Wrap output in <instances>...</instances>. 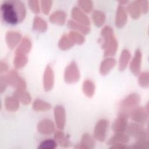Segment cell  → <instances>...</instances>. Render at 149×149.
I'll return each instance as SVG.
<instances>
[{
	"mask_svg": "<svg viewBox=\"0 0 149 149\" xmlns=\"http://www.w3.org/2000/svg\"><path fill=\"white\" fill-rule=\"evenodd\" d=\"M1 13L3 20L9 24L15 25L22 22L26 15L24 3L19 0H6L1 5Z\"/></svg>",
	"mask_w": 149,
	"mask_h": 149,
	"instance_id": "1",
	"label": "cell"
},
{
	"mask_svg": "<svg viewBox=\"0 0 149 149\" xmlns=\"http://www.w3.org/2000/svg\"><path fill=\"white\" fill-rule=\"evenodd\" d=\"M101 37L102 39L101 47L104 51V56L108 58L114 55L117 51L118 44L112 27L105 26L101 31Z\"/></svg>",
	"mask_w": 149,
	"mask_h": 149,
	"instance_id": "2",
	"label": "cell"
},
{
	"mask_svg": "<svg viewBox=\"0 0 149 149\" xmlns=\"http://www.w3.org/2000/svg\"><path fill=\"white\" fill-rule=\"evenodd\" d=\"M140 96L136 93H132L123 99L119 104V112L129 116L130 112L134 109L140 102Z\"/></svg>",
	"mask_w": 149,
	"mask_h": 149,
	"instance_id": "3",
	"label": "cell"
},
{
	"mask_svg": "<svg viewBox=\"0 0 149 149\" xmlns=\"http://www.w3.org/2000/svg\"><path fill=\"white\" fill-rule=\"evenodd\" d=\"M125 131L129 136L133 137L136 140L148 139L147 130L140 123H130L127 125Z\"/></svg>",
	"mask_w": 149,
	"mask_h": 149,
	"instance_id": "4",
	"label": "cell"
},
{
	"mask_svg": "<svg viewBox=\"0 0 149 149\" xmlns=\"http://www.w3.org/2000/svg\"><path fill=\"white\" fill-rule=\"evenodd\" d=\"M8 85L15 87L17 90H26V83L16 70H11L5 75Z\"/></svg>",
	"mask_w": 149,
	"mask_h": 149,
	"instance_id": "5",
	"label": "cell"
},
{
	"mask_svg": "<svg viewBox=\"0 0 149 149\" xmlns=\"http://www.w3.org/2000/svg\"><path fill=\"white\" fill-rule=\"evenodd\" d=\"M80 79V72L76 63L71 62L64 71V80L67 83H74Z\"/></svg>",
	"mask_w": 149,
	"mask_h": 149,
	"instance_id": "6",
	"label": "cell"
},
{
	"mask_svg": "<svg viewBox=\"0 0 149 149\" xmlns=\"http://www.w3.org/2000/svg\"><path fill=\"white\" fill-rule=\"evenodd\" d=\"M109 125V122L106 119H101L97 122L94 129V137L95 140L100 142L105 140Z\"/></svg>",
	"mask_w": 149,
	"mask_h": 149,
	"instance_id": "7",
	"label": "cell"
},
{
	"mask_svg": "<svg viewBox=\"0 0 149 149\" xmlns=\"http://www.w3.org/2000/svg\"><path fill=\"white\" fill-rule=\"evenodd\" d=\"M129 115L136 123L144 124L148 119V108L136 107L130 112Z\"/></svg>",
	"mask_w": 149,
	"mask_h": 149,
	"instance_id": "8",
	"label": "cell"
},
{
	"mask_svg": "<svg viewBox=\"0 0 149 149\" xmlns=\"http://www.w3.org/2000/svg\"><path fill=\"white\" fill-rule=\"evenodd\" d=\"M129 115L126 113L119 112L117 118L114 120L112 129L115 133L124 132L127 126V119Z\"/></svg>",
	"mask_w": 149,
	"mask_h": 149,
	"instance_id": "9",
	"label": "cell"
},
{
	"mask_svg": "<svg viewBox=\"0 0 149 149\" xmlns=\"http://www.w3.org/2000/svg\"><path fill=\"white\" fill-rule=\"evenodd\" d=\"M54 115L56 125L59 130H63L66 123V113L64 108L61 105H56L54 109Z\"/></svg>",
	"mask_w": 149,
	"mask_h": 149,
	"instance_id": "10",
	"label": "cell"
},
{
	"mask_svg": "<svg viewBox=\"0 0 149 149\" xmlns=\"http://www.w3.org/2000/svg\"><path fill=\"white\" fill-rule=\"evenodd\" d=\"M54 84V73L52 68L48 65L44 70L43 76V85L45 91L51 90Z\"/></svg>",
	"mask_w": 149,
	"mask_h": 149,
	"instance_id": "11",
	"label": "cell"
},
{
	"mask_svg": "<svg viewBox=\"0 0 149 149\" xmlns=\"http://www.w3.org/2000/svg\"><path fill=\"white\" fill-rule=\"evenodd\" d=\"M37 128L41 134L44 135H49L54 132L55 125L51 120L45 119L41 120L38 123Z\"/></svg>",
	"mask_w": 149,
	"mask_h": 149,
	"instance_id": "12",
	"label": "cell"
},
{
	"mask_svg": "<svg viewBox=\"0 0 149 149\" xmlns=\"http://www.w3.org/2000/svg\"><path fill=\"white\" fill-rule=\"evenodd\" d=\"M127 20V16L126 10L123 5L119 4L116 12L115 20V26L118 28H122L126 24Z\"/></svg>",
	"mask_w": 149,
	"mask_h": 149,
	"instance_id": "13",
	"label": "cell"
},
{
	"mask_svg": "<svg viewBox=\"0 0 149 149\" xmlns=\"http://www.w3.org/2000/svg\"><path fill=\"white\" fill-rule=\"evenodd\" d=\"M142 54L141 50L137 49L136 50L133 58L130 63V70L132 73L134 75H137L139 74L141 64Z\"/></svg>",
	"mask_w": 149,
	"mask_h": 149,
	"instance_id": "14",
	"label": "cell"
},
{
	"mask_svg": "<svg viewBox=\"0 0 149 149\" xmlns=\"http://www.w3.org/2000/svg\"><path fill=\"white\" fill-rule=\"evenodd\" d=\"M21 38V34L15 31H8L5 35V41L10 49H13L18 44Z\"/></svg>",
	"mask_w": 149,
	"mask_h": 149,
	"instance_id": "15",
	"label": "cell"
},
{
	"mask_svg": "<svg viewBox=\"0 0 149 149\" xmlns=\"http://www.w3.org/2000/svg\"><path fill=\"white\" fill-rule=\"evenodd\" d=\"M72 17L75 22L85 26H88L90 24L88 16L78 7H73L72 10Z\"/></svg>",
	"mask_w": 149,
	"mask_h": 149,
	"instance_id": "16",
	"label": "cell"
},
{
	"mask_svg": "<svg viewBox=\"0 0 149 149\" xmlns=\"http://www.w3.org/2000/svg\"><path fill=\"white\" fill-rule=\"evenodd\" d=\"M95 145L94 138L88 133H84L81 138L80 143L74 146L77 149H92Z\"/></svg>",
	"mask_w": 149,
	"mask_h": 149,
	"instance_id": "17",
	"label": "cell"
},
{
	"mask_svg": "<svg viewBox=\"0 0 149 149\" xmlns=\"http://www.w3.org/2000/svg\"><path fill=\"white\" fill-rule=\"evenodd\" d=\"M127 10L130 16L133 19H138L142 13V9L140 1L132 2L127 5Z\"/></svg>",
	"mask_w": 149,
	"mask_h": 149,
	"instance_id": "18",
	"label": "cell"
},
{
	"mask_svg": "<svg viewBox=\"0 0 149 149\" xmlns=\"http://www.w3.org/2000/svg\"><path fill=\"white\" fill-rule=\"evenodd\" d=\"M116 60L111 57H108L104 59L100 66V72L101 75L107 74L115 66Z\"/></svg>",
	"mask_w": 149,
	"mask_h": 149,
	"instance_id": "19",
	"label": "cell"
},
{
	"mask_svg": "<svg viewBox=\"0 0 149 149\" xmlns=\"http://www.w3.org/2000/svg\"><path fill=\"white\" fill-rule=\"evenodd\" d=\"M129 141V136L123 132L115 133V134L112 136L108 141V145H112L114 144H126Z\"/></svg>",
	"mask_w": 149,
	"mask_h": 149,
	"instance_id": "20",
	"label": "cell"
},
{
	"mask_svg": "<svg viewBox=\"0 0 149 149\" xmlns=\"http://www.w3.org/2000/svg\"><path fill=\"white\" fill-rule=\"evenodd\" d=\"M66 13L63 10H56L53 12L49 16V21L55 24L63 25L65 23Z\"/></svg>",
	"mask_w": 149,
	"mask_h": 149,
	"instance_id": "21",
	"label": "cell"
},
{
	"mask_svg": "<svg viewBox=\"0 0 149 149\" xmlns=\"http://www.w3.org/2000/svg\"><path fill=\"white\" fill-rule=\"evenodd\" d=\"M6 109L9 112H15L19 108V101L13 95L6 96L4 100Z\"/></svg>",
	"mask_w": 149,
	"mask_h": 149,
	"instance_id": "22",
	"label": "cell"
},
{
	"mask_svg": "<svg viewBox=\"0 0 149 149\" xmlns=\"http://www.w3.org/2000/svg\"><path fill=\"white\" fill-rule=\"evenodd\" d=\"M13 96L15 97L20 102L24 105L29 104L31 101L30 94L26 90H16V91L13 92Z\"/></svg>",
	"mask_w": 149,
	"mask_h": 149,
	"instance_id": "23",
	"label": "cell"
},
{
	"mask_svg": "<svg viewBox=\"0 0 149 149\" xmlns=\"http://www.w3.org/2000/svg\"><path fill=\"white\" fill-rule=\"evenodd\" d=\"M54 140L62 147H68L70 146V142L68 137L62 131H57L54 134Z\"/></svg>",
	"mask_w": 149,
	"mask_h": 149,
	"instance_id": "24",
	"label": "cell"
},
{
	"mask_svg": "<svg viewBox=\"0 0 149 149\" xmlns=\"http://www.w3.org/2000/svg\"><path fill=\"white\" fill-rule=\"evenodd\" d=\"M68 26L69 28L76 30V31L80 32L84 34H87L90 31V27L88 26H85L74 20H70L68 22Z\"/></svg>",
	"mask_w": 149,
	"mask_h": 149,
	"instance_id": "25",
	"label": "cell"
},
{
	"mask_svg": "<svg viewBox=\"0 0 149 149\" xmlns=\"http://www.w3.org/2000/svg\"><path fill=\"white\" fill-rule=\"evenodd\" d=\"M48 28L47 22L39 16H35L33 20V29L34 30L38 32H45Z\"/></svg>",
	"mask_w": 149,
	"mask_h": 149,
	"instance_id": "26",
	"label": "cell"
},
{
	"mask_svg": "<svg viewBox=\"0 0 149 149\" xmlns=\"http://www.w3.org/2000/svg\"><path fill=\"white\" fill-rule=\"evenodd\" d=\"M31 48V42L30 40L27 37H24L16 49L15 53H21L26 55L30 52Z\"/></svg>",
	"mask_w": 149,
	"mask_h": 149,
	"instance_id": "27",
	"label": "cell"
},
{
	"mask_svg": "<svg viewBox=\"0 0 149 149\" xmlns=\"http://www.w3.org/2000/svg\"><path fill=\"white\" fill-rule=\"evenodd\" d=\"M130 56L131 55L129 50H127V49H124L122 50L119 59V70L123 71L126 69L128 62L130 59Z\"/></svg>",
	"mask_w": 149,
	"mask_h": 149,
	"instance_id": "28",
	"label": "cell"
},
{
	"mask_svg": "<svg viewBox=\"0 0 149 149\" xmlns=\"http://www.w3.org/2000/svg\"><path fill=\"white\" fill-rule=\"evenodd\" d=\"M82 90L87 97H92L95 90V86L94 82L89 79L85 80L83 83Z\"/></svg>",
	"mask_w": 149,
	"mask_h": 149,
	"instance_id": "29",
	"label": "cell"
},
{
	"mask_svg": "<svg viewBox=\"0 0 149 149\" xmlns=\"http://www.w3.org/2000/svg\"><path fill=\"white\" fill-rule=\"evenodd\" d=\"M91 17L93 23L98 27L102 26L104 24L106 19L105 14L100 10H94L92 13Z\"/></svg>",
	"mask_w": 149,
	"mask_h": 149,
	"instance_id": "30",
	"label": "cell"
},
{
	"mask_svg": "<svg viewBox=\"0 0 149 149\" xmlns=\"http://www.w3.org/2000/svg\"><path fill=\"white\" fill-rule=\"evenodd\" d=\"M28 61V58L26 54L21 53H15L13 59V65L16 69H20L23 68Z\"/></svg>",
	"mask_w": 149,
	"mask_h": 149,
	"instance_id": "31",
	"label": "cell"
},
{
	"mask_svg": "<svg viewBox=\"0 0 149 149\" xmlns=\"http://www.w3.org/2000/svg\"><path fill=\"white\" fill-rule=\"evenodd\" d=\"M33 108L36 111H47L51 108V105L49 103L37 98L35 100L33 103Z\"/></svg>",
	"mask_w": 149,
	"mask_h": 149,
	"instance_id": "32",
	"label": "cell"
},
{
	"mask_svg": "<svg viewBox=\"0 0 149 149\" xmlns=\"http://www.w3.org/2000/svg\"><path fill=\"white\" fill-rule=\"evenodd\" d=\"M74 42L71 40L68 34H63L58 42V47L61 50H67L72 48Z\"/></svg>",
	"mask_w": 149,
	"mask_h": 149,
	"instance_id": "33",
	"label": "cell"
},
{
	"mask_svg": "<svg viewBox=\"0 0 149 149\" xmlns=\"http://www.w3.org/2000/svg\"><path fill=\"white\" fill-rule=\"evenodd\" d=\"M68 35L71 40L74 42V44L80 45L82 44L85 41L84 36L78 31L72 30L69 32Z\"/></svg>",
	"mask_w": 149,
	"mask_h": 149,
	"instance_id": "34",
	"label": "cell"
},
{
	"mask_svg": "<svg viewBox=\"0 0 149 149\" xmlns=\"http://www.w3.org/2000/svg\"><path fill=\"white\" fill-rule=\"evenodd\" d=\"M58 143L56 141L51 139H45L40 143L38 148L39 149H55L57 147Z\"/></svg>",
	"mask_w": 149,
	"mask_h": 149,
	"instance_id": "35",
	"label": "cell"
},
{
	"mask_svg": "<svg viewBox=\"0 0 149 149\" xmlns=\"http://www.w3.org/2000/svg\"><path fill=\"white\" fill-rule=\"evenodd\" d=\"M130 148H138V149H148L149 141L147 140H136V141L133 144L132 146H129Z\"/></svg>",
	"mask_w": 149,
	"mask_h": 149,
	"instance_id": "36",
	"label": "cell"
},
{
	"mask_svg": "<svg viewBox=\"0 0 149 149\" xmlns=\"http://www.w3.org/2000/svg\"><path fill=\"white\" fill-rule=\"evenodd\" d=\"M149 76L148 73L147 72H144L141 73L139 76L138 79L139 84L142 87H147L148 86L149 83Z\"/></svg>",
	"mask_w": 149,
	"mask_h": 149,
	"instance_id": "37",
	"label": "cell"
},
{
	"mask_svg": "<svg viewBox=\"0 0 149 149\" xmlns=\"http://www.w3.org/2000/svg\"><path fill=\"white\" fill-rule=\"evenodd\" d=\"M79 6L85 12H90L93 8V4L91 1H79L77 2Z\"/></svg>",
	"mask_w": 149,
	"mask_h": 149,
	"instance_id": "38",
	"label": "cell"
},
{
	"mask_svg": "<svg viewBox=\"0 0 149 149\" xmlns=\"http://www.w3.org/2000/svg\"><path fill=\"white\" fill-rule=\"evenodd\" d=\"M52 1H41V8L42 12L45 15H48L50 11L52 6Z\"/></svg>",
	"mask_w": 149,
	"mask_h": 149,
	"instance_id": "39",
	"label": "cell"
},
{
	"mask_svg": "<svg viewBox=\"0 0 149 149\" xmlns=\"http://www.w3.org/2000/svg\"><path fill=\"white\" fill-rule=\"evenodd\" d=\"M29 6L30 9L34 13H38L40 12L39 2L38 1H29Z\"/></svg>",
	"mask_w": 149,
	"mask_h": 149,
	"instance_id": "40",
	"label": "cell"
},
{
	"mask_svg": "<svg viewBox=\"0 0 149 149\" xmlns=\"http://www.w3.org/2000/svg\"><path fill=\"white\" fill-rule=\"evenodd\" d=\"M8 85L6 78L5 75H2L0 76V92L2 93L6 88L7 86Z\"/></svg>",
	"mask_w": 149,
	"mask_h": 149,
	"instance_id": "41",
	"label": "cell"
},
{
	"mask_svg": "<svg viewBox=\"0 0 149 149\" xmlns=\"http://www.w3.org/2000/svg\"><path fill=\"white\" fill-rule=\"evenodd\" d=\"M8 65L6 62L1 61L0 62V73L1 74L2 73L6 72L8 70Z\"/></svg>",
	"mask_w": 149,
	"mask_h": 149,
	"instance_id": "42",
	"label": "cell"
},
{
	"mask_svg": "<svg viewBox=\"0 0 149 149\" xmlns=\"http://www.w3.org/2000/svg\"><path fill=\"white\" fill-rule=\"evenodd\" d=\"M110 148H115V149H125V148H129V146H127L126 144H114L112 145H111Z\"/></svg>",
	"mask_w": 149,
	"mask_h": 149,
	"instance_id": "43",
	"label": "cell"
}]
</instances>
